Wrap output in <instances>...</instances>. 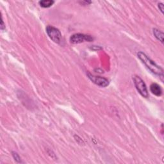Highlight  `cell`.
Returning <instances> with one entry per match:
<instances>
[{
    "mask_svg": "<svg viewBox=\"0 0 164 164\" xmlns=\"http://www.w3.org/2000/svg\"><path fill=\"white\" fill-rule=\"evenodd\" d=\"M88 76L93 83L101 87H106L109 85V81L105 78L94 76L90 73H88Z\"/></svg>",
    "mask_w": 164,
    "mask_h": 164,
    "instance_id": "obj_5",
    "label": "cell"
},
{
    "mask_svg": "<svg viewBox=\"0 0 164 164\" xmlns=\"http://www.w3.org/2000/svg\"><path fill=\"white\" fill-rule=\"evenodd\" d=\"M46 32L49 37L53 42L57 44H60L62 41V37L60 30L52 26H48L46 27Z\"/></svg>",
    "mask_w": 164,
    "mask_h": 164,
    "instance_id": "obj_3",
    "label": "cell"
},
{
    "mask_svg": "<svg viewBox=\"0 0 164 164\" xmlns=\"http://www.w3.org/2000/svg\"><path fill=\"white\" fill-rule=\"evenodd\" d=\"M94 38L92 36L82 34H75L70 37V41L72 44H80L85 42H92Z\"/></svg>",
    "mask_w": 164,
    "mask_h": 164,
    "instance_id": "obj_4",
    "label": "cell"
},
{
    "mask_svg": "<svg viewBox=\"0 0 164 164\" xmlns=\"http://www.w3.org/2000/svg\"><path fill=\"white\" fill-rule=\"evenodd\" d=\"M150 90L154 95L157 96H160L162 94V89L157 84H152L150 86Z\"/></svg>",
    "mask_w": 164,
    "mask_h": 164,
    "instance_id": "obj_6",
    "label": "cell"
},
{
    "mask_svg": "<svg viewBox=\"0 0 164 164\" xmlns=\"http://www.w3.org/2000/svg\"><path fill=\"white\" fill-rule=\"evenodd\" d=\"M153 34L162 43H163V33L158 29H153Z\"/></svg>",
    "mask_w": 164,
    "mask_h": 164,
    "instance_id": "obj_7",
    "label": "cell"
},
{
    "mask_svg": "<svg viewBox=\"0 0 164 164\" xmlns=\"http://www.w3.org/2000/svg\"><path fill=\"white\" fill-rule=\"evenodd\" d=\"M5 28V25H4V23H3V19H2V23H1V29L3 30H4Z\"/></svg>",
    "mask_w": 164,
    "mask_h": 164,
    "instance_id": "obj_11",
    "label": "cell"
},
{
    "mask_svg": "<svg viewBox=\"0 0 164 164\" xmlns=\"http://www.w3.org/2000/svg\"><path fill=\"white\" fill-rule=\"evenodd\" d=\"M137 57L142 61V62L153 73L161 78H163V69L159 66H158L155 62L152 60L148 56L140 51V52L138 53Z\"/></svg>",
    "mask_w": 164,
    "mask_h": 164,
    "instance_id": "obj_1",
    "label": "cell"
},
{
    "mask_svg": "<svg viewBox=\"0 0 164 164\" xmlns=\"http://www.w3.org/2000/svg\"><path fill=\"white\" fill-rule=\"evenodd\" d=\"M133 81H134L135 86L138 92H139V94L142 97L148 98L149 96V94L144 81L138 76H135L133 77Z\"/></svg>",
    "mask_w": 164,
    "mask_h": 164,
    "instance_id": "obj_2",
    "label": "cell"
},
{
    "mask_svg": "<svg viewBox=\"0 0 164 164\" xmlns=\"http://www.w3.org/2000/svg\"><path fill=\"white\" fill-rule=\"evenodd\" d=\"M13 157H14V158H15L16 160H17V162H20V158H19L18 154L17 153L13 152Z\"/></svg>",
    "mask_w": 164,
    "mask_h": 164,
    "instance_id": "obj_9",
    "label": "cell"
},
{
    "mask_svg": "<svg viewBox=\"0 0 164 164\" xmlns=\"http://www.w3.org/2000/svg\"><path fill=\"white\" fill-rule=\"evenodd\" d=\"M55 2L52 0H43L39 2V5L43 8H49L54 4Z\"/></svg>",
    "mask_w": 164,
    "mask_h": 164,
    "instance_id": "obj_8",
    "label": "cell"
},
{
    "mask_svg": "<svg viewBox=\"0 0 164 164\" xmlns=\"http://www.w3.org/2000/svg\"><path fill=\"white\" fill-rule=\"evenodd\" d=\"M158 8H159L160 10L162 12V13L163 14V10H164V6H163V4L162 3H158Z\"/></svg>",
    "mask_w": 164,
    "mask_h": 164,
    "instance_id": "obj_10",
    "label": "cell"
}]
</instances>
